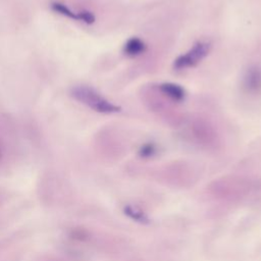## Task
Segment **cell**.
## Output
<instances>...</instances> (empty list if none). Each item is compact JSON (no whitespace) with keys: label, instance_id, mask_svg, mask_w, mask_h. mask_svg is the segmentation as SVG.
<instances>
[{"label":"cell","instance_id":"cell-1","mask_svg":"<svg viewBox=\"0 0 261 261\" xmlns=\"http://www.w3.org/2000/svg\"><path fill=\"white\" fill-rule=\"evenodd\" d=\"M70 95L76 101L85 104L89 108L99 113L111 114L117 113L121 110V107L113 104L106 98H104L95 89L89 86H76L70 91Z\"/></svg>","mask_w":261,"mask_h":261},{"label":"cell","instance_id":"cell-2","mask_svg":"<svg viewBox=\"0 0 261 261\" xmlns=\"http://www.w3.org/2000/svg\"><path fill=\"white\" fill-rule=\"evenodd\" d=\"M211 50V43L207 41L196 42L188 51L178 55L173 63L172 67L174 70H185L188 68L195 67L204 58L208 56Z\"/></svg>","mask_w":261,"mask_h":261},{"label":"cell","instance_id":"cell-3","mask_svg":"<svg viewBox=\"0 0 261 261\" xmlns=\"http://www.w3.org/2000/svg\"><path fill=\"white\" fill-rule=\"evenodd\" d=\"M243 86L249 93H257L261 90V67L258 65L250 66L244 76Z\"/></svg>","mask_w":261,"mask_h":261},{"label":"cell","instance_id":"cell-4","mask_svg":"<svg viewBox=\"0 0 261 261\" xmlns=\"http://www.w3.org/2000/svg\"><path fill=\"white\" fill-rule=\"evenodd\" d=\"M159 91L174 102H181L186 98V90L175 83H162L158 86Z\"/></svg>","mask_w":261,"mask_h":261},{"label":"cell","instance_id":"cell-5","mask_svg":"<svg viewBox=\"0 0 261 261\" xmlns=\"http://www.w3.org/2000/svg\"><path fill=\"white\" fill-rule=\"evenodd\" d=\"M122 51L128 57H137L146 51V44L140 38L132 37L124 43Z\"/></svg>","mask_w":261,"mask_h":261},{"label":"cell","instance_id":"cell-6","mask_svg":"<svg viewBox=\"0 0 261 261\" xmlns=\"http://www.w3.org/2000/svg\"><path fill=\"white\" fill-rule=\"evenodd\" d=\"M51 8L59 13V14H62L66 17H69L71 19H74V20H81V13L80 11L79 12H74L72 11L71 9H69L66 5H64L63 3H60V2H52L51 3Z\"/></svg>","mask_w":261,"mask_h":261},{"label":"cell","instance_id":"cell-7","mask_svg":"<svg viewBox=\"0 0 261 261\" xmlns=\"http://www.w3.org/2000/svg\"><path fill=\"white\" fill-rule=\"evenodd\" d=\"M156 151V148H155V145L152 144V143H147L145 145H143L140 149V154L142 156H152Z\"/></svg>","mask_w":261,"mask_h":261},{"label":"cell","instance_id":"cell-8","mask_svg":"<svg viewBox=\"0 0 261 261\" xmlns=\"http://www.w3.org/2000/svg\"><path fill=\"white\" fill-rule=\"evenodd\" d=\"M80 13H81V21H84L88 24L93 23L95 21V15L91 11L82 10L80 11Z\"/></svg>","mask_w":261,"mask_h":261},{"label":"cell","instance_id":"cell-9","mask_svg":"<svg viewBox=\"0 0 261 261\" xmlns=\"http://www.w3.org/2000/svg\"><path fill=\"white\" fill-rule=\"evenodd\" d=\"M1 157H2V152H1V148H0V160H1Z\"/></svg>","mask_w":261,"mask_h":261}]
</instances>
